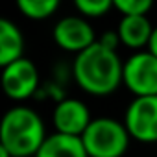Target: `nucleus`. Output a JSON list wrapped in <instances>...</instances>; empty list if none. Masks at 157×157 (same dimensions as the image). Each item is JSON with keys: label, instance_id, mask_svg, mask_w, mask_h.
<instances>
[{"label": "nucleus", "instance_id": "obj_14", "mask_svg": "<svg viewBox=\"0 0 157 157\" xmlns=\"http://www.w3.org/2000/svg\"><path fill=\"white\" fill-rule=\"evenodd\" d=\"M122 17H140L151 10V0H113Z\"/></svg>", "mask_w": 157, "mask_h": 157}, {"label": "nucleus", "instance_id": "obj_5", "mask_svg": "<svg viewBox=\"0 0 157 157\" xmlns=\"http://www.w3.org/2000/svg\"><path fill=\"white\" fill-rule=\"evenodd\" d=\"M129 137L140 142H157V96L135 98L124 115Z\"/></svg>", "mask_w": 157, "mask_h": 157}, {"label": "nucleus", "instance_id": "obj_13", "mask_svg": "<svg viewBox=\"0 0 157 157\" xmlns=\"http://www.w3.org/2000/svg\"><path fill=\"white\" fill-rule=\"evenodd\" d=\"M111 8H115L113 0H76V10L83 17H102Z\"/></svg>", "mask_w": 157, "mask_h": 157}, {"label": "nucleus", "instance_id": "obj_15", "mask_svg": "<svg viewBox=\"0 0 157 157\" xmlns=\"http://www.w3.org/2000/svg\"><path fill=\"white\" fill-rule=\"evenodd\" d=\"M98 43H100V44H104L105 48H109V50H115V52H117V46H118V43H122V41H120L118 32L109 30V32H105V33L98 39Z\"/></svg>", "mask_w": 157, "mask_h": 157}, {"label": "nucleus", "instance_id": "obj_7", "mask_svg": "<svg viewBox=\"0 0 157 157\" xmlns=\"http://www.w3.org/2000/svg\"><path fill=\"white\" fill-rule=\"evenodd\" d=\"M39 85V72L35 65L22 57L8 67H2V89L11 100L30 98Z\"/></svg>", "mask_w": 157, "mask_h": 157}, {"label": "nucleus", "instance_id": "obj_8", "mask_svg": "<svg viewBox=\"0 0 157 157\" xmlns=\"http://www.w3.org/2000/svg\"><path fill=\"white\" fill-rule=\"evenodd\" d=\"M52 122L57 133L72 135V137H82L89 124L93 122L89 107L76 98H65L57 102L52 113Z\"/></svg>", "mask_w": 157, "mask_h": 157}, {"label": "nucleus", "instance_id": "obj_3", "mask_svg": "<svg viewBox=\"0 0 157 157\" xmlns=\"http://www.w3.org/2000/svg\"><path fill=\"white\" fill-rule=\"evenodd\" d=\"M82 142L89 157H122L129 144V133L124 124L115 118H93Z\"/></svg>", "mask_w": 157, "mask_h": 157}, {"label": "nucleus", "instance_id": "obj_11", "mask_svg": "<svg viewBox=\"0 0 157 157\" xmlns=\"http://www.w3.org/2000/svg\"><path fill=\"white\" fill-rule=\"evenodd\" d=\"M24 52V37L19 26L8 19L0 21V65L8 67L19 59H22Z\"/></svg>", "mask_w": 157, "mask_h": 157}, {"label": "nucleus", "instance_id": "obj_4", "mask_svg": "<svg viewBox=\"0 0 157 157\" xmlns=\"http://www.w3.org/2000/svg\"><path fill=\"white\" fill-rule=\"evenodd\" d=\"M122 83L135 94L157 96V57L151 52H135L124 61Z\"/></svg>", "mask_w": 157, "mask_h": 157}, {"label": "nucleus", "instance_id": "obj_1", "mask_svg": "<svg viewBox=\"0 0 157 157\" xmlns=\"http://www.w3.org/2000/svg\"><path fill=\"white\" fill-rule=\"evenodd\" d=\"M124 76V63L115 50L105 48L98 41L78 54L74 59L76 83L85 93L105 96L118 89Z\"/></svg>", "mask_w": 157, "mask_h": 157}, {"label": "nucleus", "instance_id": "obj_9", "mask_svg": "<svg viewBox=\"0 0 157 157\" xmlns=\"http://www.w3.org/2000/svg\"><path fill=\"white\" fill-rule=\"evenodd\" d=\"M35 157H89L82 137H72L63 133H52L44 139Z\"/></svg>", "mask_w": 157, "mask_h": 157}, {"label": "nucleus", "instance_id": "obj_16", "mask_svg": "<svg viewBox=\"0 0 157 157\" xmlns=\"http://www.w3.org/2000/svg\"><path fill=\"white\" fill-rule=\"evenodd\" d=\"M148 52H151L155 57H157V26L153 28V33H151V39L148 43Z\"/></svg>", "mask_w": 157, "mask_h": 157}, {"label": "nucleus", "instance_id": "obj_12", "mask_svg": "<svg viewBox=\"0 0 157 157\" xmlns=\"http://www.w3.org/2000/svg\"><path fill=\"white\" fill-rule=\"evenodd\" d=\"M57 8H59L57 0H19V10L22 11V15L33 21L48 19L50 15L56 13Z\"/></svg>", "mask_w": 157, "mask_h": 157}, {"label": "nucleus", "instance_id": "obj_10", "mask_svg": "<svg viewBox=\"0 0 157 157\" xmlns=\"http://www.w3.org/2000/svg\"><path fill=\"white\" fill-rule=\"evenodd\" d=\"M118 35L122 44H126L128 48L139 50L142 46H148L151 33H153V26L150 22V19L146 15L140 17H122L118 22Z\"/></svg>", "mask_w": 157, "mask_h": 157}, {"label": "nucleus", "instance_id": "obj_2", "mask_svg": "<svg viewBox=\"0 0 157 157\" xmlns=\"http://www.w3.org/2000/svg\"><path fill=\"white\" fill-rule=\"evenodd\" d=\"M46 137L41 117L26 105L11 107L0 124V146L13 157H35Z\"/></svg>", "mask_w": 157, "mask_h": 157}, {"label": "nucleus", "instance_id": "obj_6", "mask_svg": "<svg viewBox=\"0 0 157 157\" xmlns=\"http://www.w3.org/2000/svg\"><path fill=\"white\" fill-rule=\"evenodd\" d=\"M52 35L59 48L76 54H82L83 50H87L96 43L94 30L89 24V21L85 17H76V15L63 17L61 21H57Z\"/></svg>", "mask_w": 157, "mask_h": 157}, {"label": "nucleus", "instance_id": "obj_17", "mask_svg": "<svg viewBox=\"0 0 157 157\" xmlns=\"http://www.w3.org/2000/svg\"><path fill=\"white\" fill-rule=\"evenodd\" d=\"M0 157H13V155H11V153H10L4 146H0Z\"/></svg>", "mask_w": 157, "mask_h": 157}]
</instances>
